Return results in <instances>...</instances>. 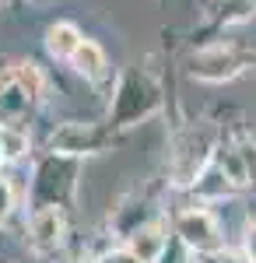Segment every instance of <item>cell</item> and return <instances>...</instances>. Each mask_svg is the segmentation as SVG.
Returning <instances> with one entry per match:
<instances>
[{"mask_svg": "<svg viewBox=\"0 0 256 263\" xmlns=\"http://www.w3.org/2000/svg\"><path fill=\"white\" fill-rule=\"evenodd\" d=\"M176 235L190 246V249H200V253H214L217 246H221L217 221L207 214V211H197V207H193V211H186V214H179Z\"/></svg>", "mask_w": 256, "mask_h": 263, "instance_id": "6da1fadb", "label": "cell"}, {"mask_svg": "<svg viewBox=\"0 0 256 263\" xmlns=\"http://www.w3.org/2000/svg\"><path fill=\"white\" fill-rule=\"evenodd\" d=\"M63 242V218L57 207H42L32 214V246L39 253H53Z\"/></svg>", "mask_w": 256, "mask_h": 263, "instance_id": "7a4b0ae2", "label": "cell"}, {"mask_svg": "<svg viewBox=\"0 0 256 263\" xmlns=\"http://www.w3.org/2000/svg\"><path fill=\"white\" fill-rule=\"evenodd\" d=\"M235 70H239V63L228 49H207V53H200L197 60H193V74H197L200 81H225Z\"/></svg>", "mask_w": 256, "mask_h": 263, "instance_id": "3957f363", "label": "cell"}, {"mask_svg": "<svg viewBox=\"0 0 256 263\" xmlns=\"http://www.w3.org/2000/svg\"><path fill=\"white\" fill-rule=\"evenodd\" d=\"M130 253H134L140 263H158V256L165 253V228H161V224L137 228V232H134V246H130Z\"/></svg>", "mask_w": 256, "mask_h": 263, "instance_id": "277c9868", "label": "cell"}, {"mask_svg": "<svg viewBox=\"0 0 256 263\" xmlns=\"http://www.w3.org/2000/svg\"><path fill=\"white\" fill-rule=\"evenodd\" d=\"M81 32L70 25V21H60V25H53L49 32H46V46H49V53L53 57H63V60H70L74 53H78L81 46Z\"/></svg>", "mask_w": 256, "mask_h": 263, "instance_id": "5b68a950", "label": "cell"}, {"mask_svg": "<svg viewBox=\"0 0 256 263\" xmlns=\"http://www.w3.org/2000/svg\"><path fill=\"white\" fill-rule=\"evenodd\" d=\"M70 63H74V70H78L81 78H88V81H99L102 74H105V53L88 39L78 46V53L70 57Z\"/></svg>", "mask_w": 256, "mask_h": 263, "instance_id": "8992f818", "label": "cell"}, {"mask_svg": "<svg viewBox=\"0 0 256 263\" xmlns=\"http://www.w3.org/2000/svg\"><path fill=\"white\" fill-rule=\"evenodd\" d=\"M11 84H18V88H21L25 102H28V99H32V102L42 99V91H46V81H42V74H39L35 63H18L14 74H11Z\"/></svg>", "mask_w": 256, "mask_h": 263, "instance_id": "52a82bcc", "label": "cell"}, {"mask_svg": "<svg viewBox=\"0 0 256 263\" xmlns=\"http://www.w3.org/2000/svg\"><path fill=\"white\" fill-rule=\"evenodd\" d=\"M28 151V137L18 134V130H11V126H4V155L7 158H21Z\"/></svg>", "mask_w": 256, "mask_h": 263, "instance_id": "ba28073f", "label": "cell"}, {"mask_svg": "<svg viewBox=\"0 0 256 263\" xmlns=\"http://www.w3.org/2000/svg\"><path fill=\"white\" fill-rule=\"evenodd\" d=\"M11 207H14V190H11V182L0 176V221L11 214Z\"/></svg>", "mask_w": 256, "mask_h": 263, "instance_id": "9c48e42d", "label": "cell"}, {"mask_svg": "<svg viewBox=\"0 0 256 263\" xmlns=\"http://www.w3.org/2000/svg\"><path fill=\"white\" fill-rule=\"evenodd\" d=\"M242 162H246V172H249V179H256V144H242Z\"/></svg>", "mask_w": 256, "mask_h": 263, "instance_id": "30bf717a", "label": "cell"}, {"mask_svg": "<svg viewBox=\"0 0 256 263\" xmlns=\"http://www.w3.org/2000/svg\"><path fill=\"white\" fill-rule=\"evenodd\" d=\"M102 263H140V260L130 253V249H116V253H105Z\"/></svg>", "mask_w": 256, "mask_h": 263, "instance_id": "8fae6325", "label": "cell"}, {"mask_svg": "<svg viewBox=\"0 0 256 263\" xmlns=\"http://www.w3.org/2000/svg\"><path fill=\"white\" fill-rule=\"evenodd\" d=\"M246 253H249V263H256V224H249L246 232Z\"/></svg>", "mask_w": 256, "mask_h": 263, "instance_id": "7c38bea8", "label": "cell"}, {"mask_svg": "<svg viewBox=\"0 0 256 263\" xmlns=\"http://www.w3.org/2000/svg\"><path fill=\"white\" fill-rule=\"evenodd\" d=\"M158 263H186V260H182V249H179V253H169V249H165V253L158 256Z\"/></svg>", "mask_w": 256, "mask_h": 263, "instance_id": "4fadbf2b", "label": "cell"}, {"mask_svg": "<svg viewBox=\"0 0 256 263\" xmlns=\"http://www.w3.org/2000/svg\"><path fill=\"white\" fill-rule=\"evenodd\" d=\"M7 155H4V126H0V162H4Z\"/></svg>", "mask_w": 256, "mask_h": 263, "instance_id": "5bb4252c", "label": "cell"}, {"mask_svg": "<svg viewBox=\"0 0 256 263\" xmlns=\"http://www.w3.org/2000/svg\"><path fill=\"white\" fill-rule=\"evenodd\" d=\"M217 263H239V260H235V256H221Z\"/></svg>", "mask_w": 256, "mask_h": 263, "instance_id": "9a60e30c", "label": "cell"}]
</instances>
